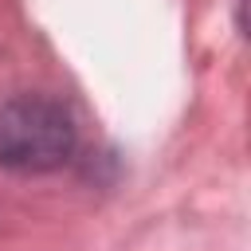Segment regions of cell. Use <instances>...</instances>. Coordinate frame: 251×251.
I'll use <instances>...</instances> for the list:
<instances>
[{
  "label": "cell",
  "mask_w": 251,
  "mask_h": 251,
  "mask_svg": "<svg viewBox=\"0 0 251 251\" xmlns=\"http://www.w3.org/2000/svg\"><path fill=\"white\" fill-rule=\"evenodd\" d=\"M75 118L63 102L20 94L0 110V165L12 173H51L75 153Z\"/></svg>",
  "instance_id": "obj_1"
}]
</instances>
